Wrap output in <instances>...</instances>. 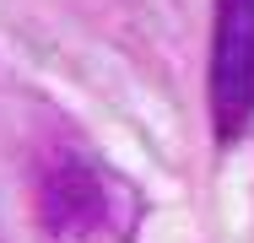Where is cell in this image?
Here are the masks:
<instances>
[{"instance_id":"1","label":"cell","mask_w":254,"mask_h":243,"mask_svg":"<svg viewBox=\"0 0 254 243\" xmlns=\"http://www.w3.org/2000/svg\"><path fill=\"white\" fill-rule=\"evenodd\" d=\"M254 124V0H216L211 27V130L233 146Z\"/></svg>"}]
</instances>
